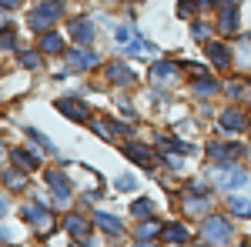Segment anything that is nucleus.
<instances>
[{"label":"nucleus","mask_w":251,"mask_h":247,"mask_svg":"<svg viewBox=\"0 0 251 247\" xmlns=\"http://www.w3.org/2000/svg\"><path fill=\"white\" fill-rule=\"evenodd\" d=\"M228 204H231V210L238 214V217H251V201L248 197H231Z\"/></svg>","instance_id":"a211bd4d"},{"label":"nucleus","mask_w":251,"mask_h":247,"mask_svg":"<svg viewBox=\"0 0 251 247\" xmlns=\"http://www.w3.org/2000/svg\"><path fill=\"white\" fill-rule=\"evenodd\" d=\"M124 154H127L134 164H141V167H151V160H154L151 154L144 151V147H137V144H127V147H124Z\"/></svg>","instance_id":"f8f14e48"},{"label":"nucleus","mask_w":251,"mask_h":247,"mask_svg":"<svg viewBox=\"0 0 251 247\" xmlns=\"http://www.w3.org/2000/svg\"><path fill=\"white\" fill-rule=\"evenodd\" d=\"M164 237H168L171 244H184V241H188V230L181 227V224H168V227H164Z\"/></svg>","instance_id":"dca6fc26"},{"label":"nucleus","mask_w":251,"mask_h":247,"mask_svg":"<svg viewBox=\"0 0 251 247\" xmlns=\"http://www.w3.org/2000/svg\"><path fill=\"white\" fill-rule=\"evenodd\" d=\"M20 64H24V67H40V54H34V50H24V54H20Z\"/></svg>","instance_id":"a878e982"},{"label":"nucleus","mask_w":251,"mask_h":247,"mask_svg":"<svg viewBox=\"0 0 251 247\" xmlns=\"http://www.w3.org/2000/svg\"><path fill=\"white\" fill-rule=\"evenodd\" d=\"M221 3H231V0H221Z\"/></svg>","instance_id":"f704fd0d"},{"label":"nucleus","mask_w":251,"mask_h":247,"mask_svg":"<svg viewBox=\"0 0 251 247\" xmlns=\"http://www.w3.org/2000/svg\"><path fill=\"white\" fill-rule=\"evenodd\" d=\"M14 3H17V0H3V7H7V10H10V7H14Z\"/></svg>","instance_id":"2f4dec72"},{"label":"nucleus","mask_w":251,"mask_h":247,"mask_svg":"<svg viewBox=\"0 0 251 247\" xmlns=\"http://www.w3.org/2000/svg\"><path fill=\"white\" fill-rule=\"evenodd\" d=\"M114 184H117V190H131L134 187V177H117Z\"/></svg>","instance_id":"cd10ccee"},{"label":"nucleus","mask_w":251,"mask_h":247,"mask_svg":"<svg viewBox=\"0 0 251 247\" xmlns=\"http://www.w3.org/2000/svg\"><path fill=\"white\" fill-rule=\"evenodd\" d=\"M10 47H14V34L7 30V34H3V50H10Z\"/></svg>","instance_id":"7c9ffc66"},{"label":"nucleus","mask_w":251,"mask_h":247,"mask_svg":"<svg viewBox=\"0 0 251 247\" xmlns=\"http://www.w3.org/2000/svg\"><path fill=\"white\" fill-rule=\"evenodd\" d=\"M201 234H204L211 244H228V237H231V224H228L225 217H208L204 227H201Z\"/></svg>","instance_id":"7ed1b4c3"},{"label":"nucleus","mask_w":251,"mask_h":247,"mask_svg":"<svg viewBox=\"0 0 251 247\" xmlns=\"http://www.w3.org/2000/svg\"><path fill=\"white\" fill-rule=\"evenodd\" d=\"M57 111L67 117H74V120H87L91 117V107L84 104V100H77V97H64V100H57Z\"/></svg>","instance_id":"39448f33"},{"label":"nucleus","mask_w":251,"mask_h":247,"mask_svg":"<svg viewBox=\"0 0 251 247\" xmlns=\"http://www.w3.org/2000/svg\"><path fill=\"white\" fill-rule=\"evenodd\" d=\"M14 160H17L20 167H37V157H30L27 151H14Z\"/></svg>","instance_id":"393cba45"},{"label":"nucleus","mask_w":251,"mask_h":247,"mask_svg":"<svg viewBox=\"0 0 251 247\" xmlns=\"http://www.w3.org/2000/svg\"><path fill=\"white\" fill-rule=\"evenodd\" d=\"M24 131H27V137H30V140H37V144H40L47 154H57V147H54V144H50V140H47L40 131H34V127H24Z\"/></svg>","instance_id":"6ab92c4d"},{"label":"nucleus","mask_w":251,"mask_h":247,"mask_svg":"<svg viewBox=\"0 0 251 247\" xmlns=\"http://www.w3.org/2000/svg\"><path fill=\"white\" fill-rule=\"evenodd\" d=\"M60 14H64V7H60L57 0H44V3H37V7L30 10V27H34V30H47Z\"/></svg>","instance_id":"f03ea898"},{"label":"nucleus","mask_w":251,"mask_h":247,"mask_svg":"<svg viewBox=\"0 0 251 247\" xmlns=\"http://www.w3.org/2000/svg\"><path fill=\"white\" fill-rule=\"evenodd\" d=\"M94 131L100 134V137H111V127H107L104 120H94Z\"/></svg>","instance_id":"c85d7f7f"},{"label":"nucleus","mask_w":251,"mask_h":247,"mask_svg":"<svg viewBox=\"0 0 251 247\" xmlns=\"http://www.w3.org/2000/svg\"><path fill=\"white\" fill-rule=\"evenodd\" d=\"M97 64V54H87V50H67V67L71 70H87Z\"/></svg>","instance_id":"1a4fd4ad"},{"label":"nucleus","mask_w":251,"mask_h":247,"mask_svg":"<svg viewBox=\"0 0 251 247\" xmlns=\"http://www.w3.org/2000/svg\"><path fill=\"white\" fill-rule=\"evenodd\" d=\"M194 37H208V27L204 23H194Z\"/></svg>","instance_id":"c756f323"},{"label":"nucleus","mask_w":251,"mask_h":247,"mask_svg":"<svg viewBox=\"0 0 251 247\" xmlns=\"http://www.w3.org/2000/svg\"><path fill=\"white\" fill-rule=\"evenodd\" d=\"M3 184H7V187H24V177H20L17 171H7V177H3Z\"/></svg>","instance_id":"bb28decb"},{"label":"nucleus","mask_w":251,"mask_h":247,"mask_svg":"<svg viewBox=\"0 0 251 247\" xmlns=\"http://www.w3.org/2000/svg\"><path fill=\"white\" fill-rule=\"evenodd\" d=\"M194 94L198 97H211V94H218V84H214V80H198V84H194Z\"/></svg>","instance_id":"4be33fe9"},{"label":"nucleus","mask_w":251,"mask_h":247,"mask_svg":"<svg viewBox=\"0 0 251 247\" xmlns=\"http://www.w3.org/2000/svg\"><path fill=\"white\" fill-rule=\"evenodd\" d=\"M174 74H177V70H174V64H164V60H161V64H154V70H151V77H154L157 84H171Z\"/></svg>","instance_id":"ddd939ff"},{"label":"nucleus","mask_w":251,"mask_h":247,"mask_svg":"<svg viewBox=\"0 0 251 247\" xmlns=\"http://www.w3.org/2000/svg\"><path fill=\"white\" fill-rule=\"evenodd\" d=\"M134 247H151V244H148V241H137V244Z\"/></svg>","instance_id":"473e14b6"},{"label":"nucleus","mask_w":251,"mask_h":247,"mask_svg":"<svg viewBox=\"0 0 251 247\" xmlns=\"http://www.w3.org/2000/svg\"><path fill=\"white\" fill-rule=\"evenodd\" d=\"M67 230H71L74 237H84V234H87V221H80V217L71 214V217H67Z\"/></svg>","instance_id":"412c9836"},{"label":"nucleus","mask_w":251,"mask_h":247,"mask_svg":"<svg viewBox=\"0 0 251 247\" xmlns=\"http://www.w3.org/2000/svg\"><path fill=\"white\" fill-rule=\"evenodd\" d=\"M60 44H64V40H60L57 34H44V37H40V47H44L47 54H57V50H60Z\"/></svg>","instance_id":"aec40b11"},{"label":"nucleus","mask_w":251,"mask_h":247,"mask_svg":"<svg viewBox=\"0 0 251 247\" xmlns=\"http://www.w3.org/2000/svg\"><path fill=\"white\" fill-rule=\"evenodd\" d=\"M218 120H221V127H225V131H241V127H245V117L238 114V111H225Z\"/></svg>","instance_id":"4468645a"},{"label":"nucleus","mask_w":251,"mask_h":247,"mask_svg":"<svg viewBox=\"0 0 251 247\" xmlns=\"http://www.w3.org/2000/svg\"><path fill=\"white\" fill-rule=\"evenodd\" d=\"M24 217H27V221H30V224H34L40 234H47V230L54 227V217H50V210L37 207V204H27V207H24Z\"/></svg>","instance_id":"20e7f679"},{"label":"nucleus","mask_w":251,"mask_h":247,"mask_svg":"<svg viewBox=\"0 0 251 247\" xmlns=\"http://www.w3.org/2000/svg\"><path fill=\"white\" fill-rule=\"evenodd\" d=\"M67 30H71L80 44H94V23H91V20H84V17L71 20V23H67Z\"/></svg>","instance_id":"6e6552de"},{"label":"nucleus","mask_w":251,"mask_h":247,"mask_svg":"<svg viewBox=\"0 0 251 247\" xmlns=\"http://www.w3.org/2000/svg\"><path fill=\"white\" fill-rule=\"evenodd\" d=\"M107 77H111L114 84H134V74H131L127 64H111V67H107Z\"/></svg>","instance_id":"9d476101"},{"label":"nucleus","mask_w":251,"mask_h":247,"mask_svg":"<svg viewBox=\"0 0 251 247\" xmlns=\"http://www.w3.org/2000/svg\"><path fill=\"white\" fill-rule=\"evenodd\" d=\"M114 34H117V47H121L124 54H131V57H154V44H151V40H144L134 27L121 23Z\"/></svg>","instance_id":"f257e3e1"},{"label":"nucleus","mask_w":251,"mask_h":247,"mask_svg":"<svg viewBox=\"0 0 251 247\" xmlns=\"http://www.w3.org/2000/svg\"><path fill=\"white\" fill-rule=\"evenodd\" d=\"M47 184H50V190H54L57 204H67V201H71V187H67V180H64V174H60V171L47 174Z\"/></svg>","instance_id":"0eeeda50"},{"label":"nucleus","mask_w":251,"mask_h":247,"mask_svg":"<svg viewBox=\"0 0 251 247\" xmlns=\"http://www.w3.org/2000/svg\"><path fill=\"white\" fill-rule=\"evenodd\" d=\"M218 27H221L225 34H234V30H238V10H234V7H228V10H225V17L218 20Z\"/></svg>","instance_id":"2eb2a0df"},{"label":"nucleus","mask_w":251,"mask_h":247,"mask_svg":"<svg viewBox=\"0 0 251 247\" xmlns=\"http://www.w3.org/2000/svg\"><path fill=\"white\" fill-rule=\"evenodd\" d=\"M241 247H248V244H241Z\"/></svg>","instance_id":"c9c22d12"},{"label":"nucleus","mask_w":251,"mask_h":247,"mask_svg":"<svg viewBox=\"0 0 251 247\" xmlns=\"http://www.w3.org/2000/svg\"><path fill=\"white\" fill-rule=\"evenodd\" d=\"M208 57H211L218 67H228V60H231V50H228L225 44H208Z\"/></svg>","instance_id":"9b49d317"},{"label":"nucleus","mask_w":251,"mask_h":247,"mask_svg":"<svg viewBox=\"0 0 251 247\" xmlns=\"http://www.w3.org/2000/svg\"><path fill=\"white\" fill-rule=\"evenodd\" d=\"M157 230H161V227H157L154 221H144V224L137 227V241H151V237H154Z\"/></svg>","instance_id":"5701e85b"},{"label":"nucleus","mask_w":251,"mask_h":247,"mask_svg":"<svg viewBox=\"0 0 251 247\" xmlns=\"http://www.w3.org/2000/svg\"><path fill=\"white\" fill-rule=\"evenodd\" d=\"M214 177H218V184H221V187H228V190H238V187H245V184H248V174L238 171V167L221 171V174H214Z\"/></svg>","instance_id":"423d86ee"},{"label":"nucleus","mask_w":251,"mask_h":247,"mask_svg":"<svg viewBox=\"0 0 251 247\" xmlns=\"http://www.w3.org/2000/svg\"><path fill=\"white\" fill-rule=\"evenodd\" d=\"M94 224H97V227H104V230H121V221L111 217V214H100V210L94 214Z\"/></svg>","instance_id":"f3484780"},{"label":"nucleus","mask_w":251,"mask_h":247,"mask_svg":"<svg viewBox=\"0 0 251 247\" xmlns=\"http://www.w3.org/2000/svg\"><path fill=\"white\" fill-rule=\"evenodd\" d=\"M198 3H201V7H211V0H198Z\"/></svg>","instance_id":"72a5a7b5"},{"label":"nucleus","mask_w":251,"mask_h":247,"mask_svg":"<svg viewBox=\"0 0 251 247\" xmlns=\"http://www.w3.org/2000/svg\"><path fill=\"white\" fill-rule=\"evenodd\" d=\"M151 210H154V204H151L148 197H141V201H134V214H137V217H151Z\"/></svg>","instance_id":"b1692460"}]
</instances>
